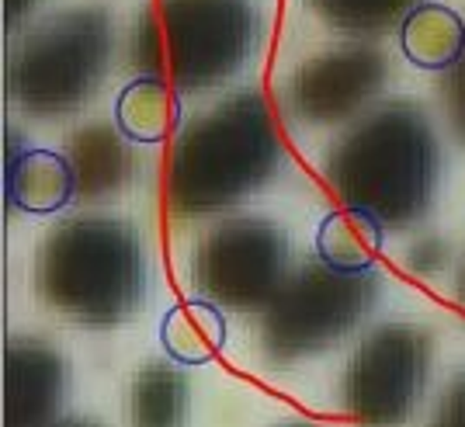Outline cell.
<instances>
[{"mask_svg": "<svg viewBox=\"0 0 465 427\" xmlns=\"http://www.w3.org/2000/svg\"><path fill=\"white\" fill-rule=\"evenodd\" d=\"M327 181L344 205L375 213L407 230L434 205L441 146L413 101H389L351 125L327 154Z\"/></svg>", "mask_w": 465, "mask_h": 427, "instance_id": "obj_1", "label": "cell"}, {"mask_svg": "<svg viewBox=\"0 0 465 427\" xmlns=\"http://www.w3.org/2000/svg\"><path fill=\"white\" fill-rule=\"evenodd\" d=\"M282 167V139L257 91L223 97L194 115L174 146L167 198L181 215L223 213L251 198Z\"/></svg>", "mask_w": 465, "mask_h": 427, "instance_id": "obj_2", "label": "cell"}, {"mask_svg": "<svg viewBox=\"0 0 465 427\" xmlns=\"http://www.w3.org/2000/svg\"><path fill=\"white\" fill-rule=\"evenodd\" d=\"M35 289L45 306L91 323L133 320L150 292V264L139 233L115 215H77L39 243Z\"/></svg>", "mask_w": 465, "mask_h": 427, "instance_id": "obj_3", "label": "cell"}, {"mask_svg": "<svg viewBox=\"0 0 465 427\" xmlns=\"http://www.w3.org/2000/svg\"><path fill=\"white\" fill-rule=\"evenodd\" d=\"M261 39L257 0H156L136 25L133 59L181 94H202L240 77Z\"/></svg>", "mask_w": 465, "mask_h": 427, "instance_id": "obj_4", "label": "cell"}, {"mask_svg": "<svg viewBox=\"0 0 465 427\" xmlns=\"http://www.w3.org/2000/svg\"><path fill=\"white\" fill-rule=\"evenodd\" d=\"M115 45V25L104 4L66 7L18 42L7 87L25 112L56 118L77 112L104 84Z\"/></svg>", "mask_w": 465, "mask_h": 427, "instance_id": "obj_5", "label": "cell"}, {"mask_svg": "<svg viewBox=\"0 0 465 427\" xmlns=\"http://www.w3.org/2000/svg\"><path fill=\"white\" fill-rule=\"evenodd\" d=\"M379 282L371 272L351 274L323 257L285 282L261 320V351L274 365L306 362L348 337L375 306Z\"/></svg>", "mask_w": 465, "mask_h": 427, "instance_id": "obj_6", "label": "cell"}, {"mask_svg": "<svg viewBox=\"0 0 465 427\" xmlns=\"http://www.w3.org/2000/svg\"><path fill=\"white\" fill-rule=\"evenodd\" d=\"M289 274L292 240L264 215L223 219L198 240L192 257L198 295L232 313L268 310Z\"/></svg>", "mask_w": 465, "mask_h": 427, "instance_id": "obj_7", "label": "cell"}, {"mask_svg": "<svg viewBox=\"0 0 465 427\" xmlns=\"http://www.w3.org/2000/svg\"><path fill=\"white\" fill-rule=\"evenodd\" d=\"M434 341L417 323H386L371 331L344 375V403L365 424H403L430 379Z\"/></svg>", "mask_w": 465, "mask_h": 427, "instance_id": "obj_8", "label": "cell"}, {"mask_svg": "<svg viewBox=\"0 0 465 427\" xmlns=\"http://www.w3.org/2000/svg\"><path fill=\"white\" fill-rule=\"evenodd\" d=\"M389 80V59L375 45H333L289 77V108L310 125H337L365 112Z\"/></svg>", "mask_w": 465, "mask_h": 427, "instance_id": "obj_9", "label": "cell"}, {"mask_svg": "<svg viewBox=\"0 0 465 427\" xmlns=\"http://www.w3.org/2000/svg\"><path fill=\"white\" fill-rule=\"evenodd\" d=\"M70 372L56 348L35 337H18L4 362V413L7 424H49L63 407Z\"/></svg>", "mask_w": 465, "mask_h": 427, "instance_id": "obj_10", "label": "cell"}, {"mask_svg": "<svg viewBox=\"0 0 465 427\" xmlns=\"http://www.w3.org/2000/svg\"><path fill=\"white\" fill-rule=\"evenodd\" d=\"M80 194L77 171L56 150H18L7 164V198L28 215H53Z\"/></svg>", "mask_w": 465, "mask_h": 427, "instance_id": "obj_11", "label": "cell"}, {"mask_svg": "<svg viewBox=\"0 0 465 427\" xmlns=\"http://www.w3.org/2000/svg\"><path fill=\"white\" fill-rule=\"evenodd\" d=\"M382 247H386V223L358 205L330 213L316 230V253L327 264L351 274L375 272Z\"/></svg>", "mask_w": 465, "mask_h": 427, "instance_id": "obj_12", "label": "cell"}, {"mask_svg": "<svg viewBox=\"0 0 465 427\" xmlns=\"http://www.w3.org/2000/svg\"><path fill=\"white\" fill-rule=\"evenodd\" d=\"M160 344L167 351V358L181 362L184 369L215 362L230 344V327H226L223 306H215L202 295L174 306L160 323Z\"/></svg>", "mask_w": 465, "mask_h": 427, "instance_id": "obj_13", "label": "cell"}, {"mask_svg": "<svg viewBox=\"0 0 465 427\" xmlns=\"http://www.w3.org/2000/svg\"><path fill=\"white\" fill-rule=\"evenodd\" d=\"M115 125L129 143H163L181 125V97L163 77L143 74L115 97Z\"/></svg>", "mask_w": 465, "mask_h": 427, "instance_id": "obj_14", "label": "cell"}, {"mask_svg": "<svg viewBox=\"0 0 465 427\" xmlns=\"http://www.w3.org/2000/svg\"><path fill=\"white\" fill-rule=\"evenodd\" d=\"M400 49L420 70H451L465 53V18L445 4L424 0L400 25Z\"/></svg>", "mask_w": 465, "mask_h": 427, "instance_id": "obj_15", "label": "cell"}, {"mask_svg": "<svg viewBox=\"0 0 465 427\" xmlns=\"http://www.w3.org/2000/svg\"><path fill=\"white\" fill-rule=\"evenodd\" d=\"M129 139L122 136V129H108V125H87L80 129L74 143H70V164L77 171V188L87 198H104L115 194L125 181H129Z\"/></svg>", "mask_w": 465, "mask_h": 427, "instance_id": "obj_16", "label": "cell"}, {"mask_svg": "<svg viewBox=\"0 0 465 427\" xmlns=\"http://www.w3.org/2000/svg\"><path fill=\"white\" fill-rule=\"evenodd\" d=\"M181 362H150L136 372L129 389V410L133 421L143 427H177L188 421L192 403V382Z\"/></svg>", "mask_w": 465, "mask_h": 427, "instance_id": "obj_17", "label": "cell"}, {"mask_svg": "<svg viewBox=\"0 0 465 427\" xmlns=\"http://www.w3.org/2000/svg\"><path fill=\"white\" fill-rule=\"evenodd\" d=\"M316 18L348 35H386L424 0H306Z\"/></svg>", "mask_w": 465, "mask_h": 427, "instance_id": "obj_18", "label": "cell"}, {"mask_svg": "<svg viewBox=\"0 0 465 427\" xmlns=\"http://www.w3.org/2000/svg\"><path fill=\"white\" fill-rule=\"evenodd\" d=\"M434 424L441 427H465V372L451 375L438 407H434Z\"/></svg>", "mask_w": 465, "mask_h": 427, "instance_id": "obj_19", "label": "cell"}, {"mask_svg": "<svg viewBox=\"0 0 465 427\" xmlns=\"http://www.w3.org/2000/svg\"><path fill=\"white\" fill-rule=\"evenodd\" d=\"M445 104L451 129L459 133V139H465V53L451 70H445Z\"/></svg>", "mask_w": 465, "mask_h": 427, "instance_id": "obj_20", "label": "cell"}, {"mask_svg": "<svg viewBox=\"0 0 465 427\" xmlns=\"http://www.w3.org/2000/svg\"><path fill=\"white\" fill-rule=\"evenodd\" d=\"M35 0H7V21L15 25V21H21L25 15H28V7H32Z\"/></svg>", "mask_w": 465, "mask_h": 427, "instance_id": "obj_21", "label": "cell"}, {"mask_svg": "<svg viewBox=\"0 0 465 427\" xmlns=\"http://www.w3.org/2000/svg\"><path fill=\"white\" fill-rule=\"evenodd\" d=\"M455 295H459V303H462V310H465V261H462V272H459V285H455Z\"/></svg>", "mask_w": 465, "mask_h": 427, "instance_id": "obj_22", "label": "cell"}]
</instances>
